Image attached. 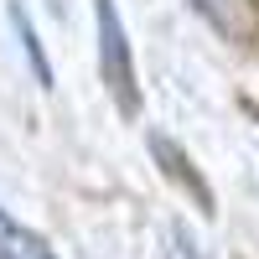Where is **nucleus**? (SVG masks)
Instances as JSON below:
<instances>
[{
    "mask_svg": "<svg viewBox=\"0 0 259 259\" xmlns=\"http://www.w3.org/2000/svg\"><path fill=\"white\" fill-rule=\"evenodd\" d=\"M94 26H99V78L109 89L114 109L124 119H140V83H135V52H130V31L114 11V0H94Z\"/></svg>",
    "mask_w": 259,
    "mask_h": 259,
    "instance_id": "obj_1",
    "label": "nucleus"
},
{
    "mask_svg": "<svg viewBox=\"0 0 259 259\" xmlns=\"http://www.w3.org/2000/svg\"><path fill=\"white\" fill-rule=\"evenodd\" d=\"M150 156H156V166H161V177L166 182H177L182 192H187V202L202 212V218H212L218 212V197H212V187H207V177L197 166H192V156L182 150V140H171V135H150Z\"/></svg>",
    "mask_w": 259,
    "mask_h": 259,
    "instance_id": "obj_2",
    "label": "nucleus"
},
{
    "mask_svg": "<svg viewBox=\"0 0 259 259\" xmlns=\"http://www.w3.org/2000/svg\"><path fill=\"white\" fill-rule=\"evenodd\" d=\"M192 6L202 11V21L223 41H254L259 36V0H192Z\"/></svg>",
    "mask_w": 259,
    "mask_h": 259,
    "instance_id": "obj_3",
    "label": "nucleus"
},
{
    "mask_svg": "<svg viewBox=\"0 0 259 259\" xmlns=\"http://www.w3.org/2000/svg\"><path fill=\"white\" fill-rule=\"evenodd\" d=\"M11 26H16V41H21V52H26V62H31V78L41 83V89H52V62H47V47H41V36H36V26H31V16H26V6L21 0H11Z\"/></svg>",
    "mask_w": 259,
    "mask_h": 259,
    "instance_id": "obj_4",
    "label": "nucleus"
}]
</instances>
